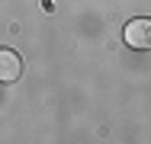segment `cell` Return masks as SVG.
Instances as JSON below:
<instances>
[{
	"label": "cell",
	"instance_id": "obj_1",
	"mask_svg": "<svg viewBox=\"0 0 151 144\" xmlns=\"http://www.w3.org/2000/svg\"><path fill=\"white\" fill-rule=\"evenodd\" d=\"M122 38H125V45H129V48H138V51L151 48V19H145V16L129 19L125 29H122Z\"/></svg>",
	"mask_w": 151,
	"mask_h": 144
},
{
	"label": "cell",
	"instance_id": "obj_2",
	"mask_svg": "<svg viewBox=\"0 0 151 144\" xmlns=\"http://www.w3.org/2000/svg\"><path fill=\"white\" fill-rule=\"evenodd\" d=\"M23 77V58L10 48H0V83H16Z\"/></svg>",
	"mask_w": 151,
	"mask_h": 144
}]
</instances>
